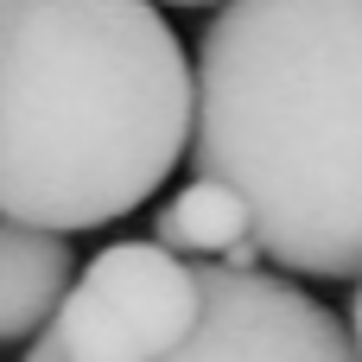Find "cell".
I'll list each match as a JSON object with an SVG mask.
<instances>
[{
    "label": "cell",
    "mask_w": 362,
    "mask_h": 362,
    "mask_svg": "<svg viewBox=\"0 0 362 362\" xmlns=\"http://www.w3.org/2000/svg\"><path fill=\"white\" fill-rule=\"evenodd\" d=\"M197 76L153 0H0V216L102 229L191 153Z\"/></svg>",
    "instance_id": "6da1fadb"
},
{
    "label": "cell",
    "mask_w": 362,
    "mask_h": 362,
    "mask_svg": "<svg viewBox=\"0 0 362 362\" xmlns=\"http://www.w3.org/2000/svg\"><path fill=\"white\" fill-rule=\"evenodd\" d=\"M191 159L248 204L267 261L362 274V0H223L197 45Z\"/></svg>",
    "instance_id": "7a4b0ae2"
},
{
    "label": "cell",
    "mask_w": 362,
    "mask_h": 362,
    "mask_svg": "<svg viewBox=\"0 0 362 362\" xmlns=\"http://www.w3.org/2000/svg\"><path fill=\"white\" fill-rule=\"evenodd\" d=\"M204 318V267L159 242L102 248L51 318V344L70 362H159Z\"/></svg>",
    "instance_id": "3957f363"
},
{
    "label": "cell",
    "mask_w": 362,
    "mask_h": 362,
    "mask_svg": "<svg viewBox=\"0 0 362 362\" xmlns=\"http://www.w3.org/2000/svg\"><path fill=\"white\" fill-rule=\"evenodd\" d=\"M197 267H204V318L159 362H362L350 325L312 293H299L293 280H274L261 267L242 274L223 261H197ZM25 362L70 356L45 337Z\"/></svg>",
    "instance_id": "277c9868"
},
{
    "label": "cell",
    "mask_w": 362,
    "mask_h": 362,
    "mask_svg": "<svg viewBox=\"0 0 362 362\" xmlns=\"http://www.w3.org/2000/svg\"><path fill=\"white\" fill-rule=\"evenodd\" d=\"M70 286H76V248L57 229L0 216V344H25L51 331Z\"/></svg>",
    "instance_id": "5b68a950"
},
{
    "label": "cell",
    "mask_w": 362,
    "mask_h": 362,
    "mask_svg": "<svg viewBox=\"0 0 362 362\" xmlns=\"http://www.w3.org/2000/svg\"><path fill=\"white\" fill-rule=\"evenodd\" d=\"M153 242L172 248V255H210V261H229L242 242H255V223H248V204L216 185V178H191L178 197L159 204L153 216Z\"/></svg>",
    "instance_id": "8992f818"
},
{
    "label": "cell",
    "mask_w": 362,
    "mask_h": 362,
    "mask_svg": "<svg viewBox=\"0 0 362 362\" xmlns=\"http://www.w3.org/2000/svg\"><path fill=\"white\" fill-rule=\"evenodd\" d=\"M350 337H356V356H362V280H356V299H350Z\"/></svg>",
    "instance_id": "52a82bcc"
},
{
    "label": "cell",
    "mask_w": 362,
    "mask_h": 362,
    "mask_svg": "<svg viewBox=\"0 0 362 362\" xmlns=\"http://www.w3.org/2000/svg\"><path fill=\"white\" fill-rule=\"evenodd\" d=\"M172 6H216V0H172Z\"/></svg>",
    "instance_id": "ba28073f"
}]
</instances>
